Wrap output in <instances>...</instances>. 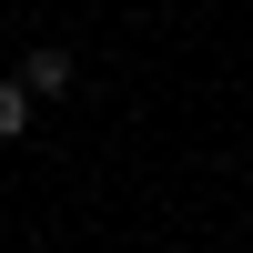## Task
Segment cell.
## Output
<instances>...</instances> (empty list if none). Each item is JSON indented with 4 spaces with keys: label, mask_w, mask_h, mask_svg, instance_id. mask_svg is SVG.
Returning <instances> with one entry per match:
<instances>
[{
    "label": "cell",
    "mask_w": 253,
    "mask_h": 253,
    "mask_svg": "<svg viewBox=\"0 0 253 253\" xmlns=\"http://www.w3.org/2000/svg\"><path fill=\"white\" fill-rule=\"evenodd\" d=\"M20 122H31V91H20V81H0V142H20Z\"/></svg>",
    "instance_id": "2"
},
{
    "label": "cell",
    "mask_w": 253,
    "mask_h": 253,
    "mask_svg": "<svg viewBox=\"0 0 253 253\" xmlns=\"http://www.w3.org/2000/svg\"><path fill=\"white\" fill-rule=\"evenodd\" d=\"M20 91H31V101H61V91H71V51H31V61H20Z\"/></svg>",
    "instance_id": "1"
}]
</instances>
